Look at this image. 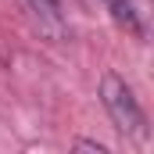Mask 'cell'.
<instances>
[{
	"label": "cell",
	"mask_w": 154,
	"mask_h": 154,
	"mask_svg": "<svg viewBox=\"0 0 154 154\" xmlns=\"http://www.w3.org/2000/svg\"><path fill=\"white\" fill-rule=\"evenodd\" d=\"M100 100H104V108H108V115L115 122V129L122 136H136V140H143L147 136V118H143V108H140V100L133 97V90H129V82L115 72H108V75L100 79Z\"/></svg>",
	"instance_id": "cell-1"
},
{
	"label": "cell",
	"mask_w": 154,
	"mask_h": 154,
	"mask_svg": "<svg viewBox=\"0 0 154 154\" xmlns=\"http://www.w3.org/2000/svg\"><path fill=\"white\" fill-rule=\"evenodd\" d=\"M25 4H29V11L36 14V22L47 29V32L61 36V29H65V18H61V0H25Z\"/></svg>",
	"instance_id": "cell-2"
},
{
	"label": "cell",
	"mask_w": 154,
	"mask_h": 154,
	"mask_svg": "<svg viewBox=\"0 0 154 154\" xmlns=\"http://www.w3.org/2000/svg\"><path fill=\"white\" fill-rule=\"evenodd\" d=\"M108 7H111V14H115L118 25H125V29H133V32H140V22H136V14H133V7H129V0H104Z\"/></svg>",
	"instance_id": "cell-3"
},
{
	"label": "cell",
	"mask_w": 154,
	"mask_h": 154,
	"mask_svg": "<svg viewBox=\"0 0 154 154\" xmlns=\"http://www.w3.org/2000/svg\"><path fill=\"white\" fill-rule=\"evenodd\" d=\"M75 147H79V151H97V154H108V147H104V143H93V140H79Z\"/></svg>",
	"instance_id": "cell-4"
}]
</instances>
